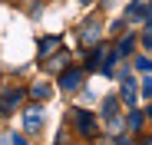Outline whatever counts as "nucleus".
<instances>
[{"instance_id":"obj_1","label":"nucleus","mask_w":152,"mask_h":145,"mask_svg":"<svg viewBox=\"0 0 152 145\" xmlns=\"http://www.w3.org/2000/svg\"><path fill=\"white\" fill-rule=\"evenodd\" d=\"M23 96H27L23 89H10V92L4 96V99H0V112H4V115L17 112V109H20V102H23Z\"/></svg>"},{"instance_id":"obj_2","label":"nucleus","mask_w":152,"mask_h":145,"mask_svg":"<svg viewBox=\"0 0 152 145\" xmlns=\"http://www.w3.org/2000/svg\"><path fill=\"white\" fill-rule=\"evenodd\" d=\"M80 83H83V69H63V72H60V86H63L66 92H76Z\"/></svg>"},{"instance_id":"obj_3","label":"nucleus","mask_w":152,"mask_h":145,"mask_svg":"<svg viewBox=\"0 0 152 145\" xmlns=\"http://www.w3.org/2000/svg\"><path fill=\"white\" fill-rule=\"evenodd\" d=\"M96 40H99V20H86L83 30H80V43L83 46H93Z\"/></svg>"},{"instance_id":"obj_4","label":"nucleus","mask_w":152,"mask_h":145,"mask_svg":"<svg viewBox=\"0 0 152 145\" xmlns=\"http://www.w3.org/2000/svg\"><path fill=\"white\" fill-rule=\"evenodd\" d=\"M76 129H80V135L93 138V135H96V119H93L89 112H76Z\"/></svg>"},{"instance_id":"obj_5","label":"nucleus","mask_w":152,"mask_h":145,"mask_svg":"<svg viewBox=\"0 0 152 145\" xmlns=\"http://www.w3.org/2000/svg\"><path fill=\"white\" fill-rule=\"evenodd\" d=\"M23 125H27V132H40V125H43V112H40V106H30V109H27Z\"/></svg>"},{"instance_id":"obj_6","label":"nucleus","mask_w":152,"mask_h":145,"mask_svg":"<svg viewBox=\"0 0 152 145\" xmlns=\"http://www.w3.org/2000/svg\"><path fill=\"white\" fill-rule=\"evenodd\" d=\"M43 66H46V69H53V72H63V69L69 66V53L60 50V53H53V59H43Z\"/></svg>"},{"instance_id":"obj_7","label":"nucleus","mask_w":152,"mask_h":145,"mask_svg":"<svg viewBox=\"0 0 152 145\" xmlns=\"http://www.w3.org/2000/svg\"><path fill=\"white\" fill-rule=\"evenodd\" d=\"M145 13H149V10H145L142 4H129V10H126V20H132V23H136V20H145Z\"/></svg>"},{"instance_id":"obj_8","label":"nucleus","mask_w":152,"mask_h":145,"mask_svg":"<svg viewBox=\"0 0 152 145\" xmlns=\"http://www.w3.org/2000/svg\"><path fill=\"white\" fill-rule=\"evenodd\" d=\"M27 92L33 96V99H50V86H46V83H33Z\"/></svg>"},{"instance_id":"obj_9","label":"nucleus","mask_w":152,"mask_h":145,"mask_svg":"<svg viewBox=\"0 0 152 145\" xmlns=\"http://www.w3.org/2000/svg\"><path fill=\"white\" fill-rule=\"evenodd\" d=\"M122 99L129 102V106L136 102V83H132V79H122Z\"/></svg>"},{"instance_id":"obj_10","label":"nucleus","mask_w":152,"mask_h":145,"mask_svg":"<svg viewBox=\"0 0 152 145\" xmlns=\"http://www.w3.org/2000/svg\"><path fill=\"white\" fill-rule=\"evenodd\" d=\"M132 43H136L132 36H122V40H119V46H116V56H126V53L132 50Z\"/></svg>"},{"instance_id":"obj_11","label":"nucleus","mask_w":152,"mask_h":145,"mask_svg":"<svg viewBox=\"0 0 152 145\" xmlns=\"http://www.w3.org/2000/svg\"><path fill=\"white\" fill-rule=\"evenodd\" d=\"M56 43H60L56 36H46V40H40V53H50V50H53Z\"/></svg>"},{"instance_id":"obj_12","label":"nucleus","mask_w":152,"mask_h":145,"mask_svg":"<svg viewBox=\"0 0 152 145\" xmlns=\"http://www.w3.org/2000/svg\"><path fill=\"white\" fill-rule=\"evenodd\" d=\"M142 46H145V50H152V23L142 30Z\"/></svg>"},{"instance_id":"obj_13","label":"nucleus","mask_w":152,"mask_h":145,"mask_svg":"<svg viewBox=\"0 0 152 145\" xmlns=\"http://www.w3.org/2000/svg\"><path fill=\"white\" fill-rule=\"evenodd\" d=\"M139 125H142V112H132L129 115V129H139Z\"/></svg>"},{"instance_id":"obj_14","label":"nucleus","mask_w":152,"mask_h":145,"mask_svg":"<svg viewBox=\"0 0 152 145\" xmlns=\"http://www.w3.org/2000/svg\"><path fill=\"white\" fill-rule=\"evenodd\" d=\"M136 69H145V72H152V59H142V56H139V59H136Z\"/></svg>"},{"instance_id":"obj_15","label":"nucleus","mask_w":152,"mask_h":145,"mask_svg":"<svg viewBox=\"0 0 152 145\" xmlns=\"http://www.w3.org/2000/svg\"><path fill=\"white\" fill-rule=\"evenodd\" d=\"M142 96H145V99L152 96V79H142Z\"/></svg>"},{"instance_id":"obj_16","label":"nucleus","mask_w":152,"mask_h":145,"mask_svg":"<svg viewBox=\"0 0 152 145\" xmlns=\"http://www.w3.org/2000/svg\"><path fill=\"white\" fill-rule=\"evenodd\" d=\"M116 145H129V138H126V135H119V138H116Z\"/></svg>"},{"instance_id":"obj_17","label":"nucleus","mask_w":152,"mask_h":145,"mask_svg":"<svg viewBox=\"0 0 152 145\" xmlns=\"http://www.w3.org/2000/svg\"><path fill=\"white\" fill-rule=\"evenodd\" d=\"M83 4H89V0H83Z\"/></svg>"},{"instance_id":"obj_18","label":"nucleus","mask_w":152,"mask_h":145,"mask_svg":"<svg viewBox=\"0 0 152 145\" xmlns=\"http://www.w3.org/2000/svg\"><path fill=\"white\" fill-rule=\"evenodd\" d=\"M149 115H152V109H149Z\"/></svg>"}]
</instances>
